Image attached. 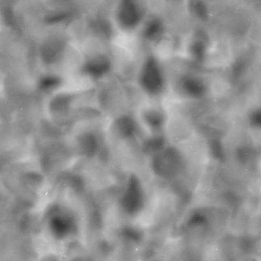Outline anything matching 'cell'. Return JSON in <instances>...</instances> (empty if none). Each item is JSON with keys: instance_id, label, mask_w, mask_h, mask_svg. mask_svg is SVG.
Wrapping results in <instances>:
<instances>
[{"instance_id": "1", "label": "cell", "mask_w": 261, "mask_h": 261, "mask_svg": "<svg viewBox=\"0 0 261 261\" xmlns=\"http://www.w3.org/2000/svg\"><path fill=\"white\" fill-rule=\"evenodd\" d=\"M136 82L145 96L152 99L163 96L168 86L164 65L155 53H149L141 61L137 70Z\"/></svg>"}, {"instance_id": "2", "label": "cell", "mask_w": 261, "mask_h": 261, "mask_svg": "<svg viewBox=\"0 0 261 261\" xmlns=\"http://www.w3.org/2000/svg\"><path fill=\"white\" fill-rule=\"evenodd\" d=\"M115 20L118 29L129 34L140 30L148 16L144 3L136 0H122L115 7Z\"/></svg>"}, {"instance_id": "3", "label": "cell", "mask_w": 261, "mask_h": 261, "mask_svg": "<svg viewBox=\"0 0 261 261\" xmlns=\"http://www.w3.org/2000/svg\"><path fill=\"white\" fill-rule=\"evenodd\" d=\"M176 86L178 93L187 98L198 99L204 94V82L196 74L187 73L182 74L178 79Z\"/></svg>"}, {"instance_id": "4", "label": "cell", "mask_w": 261, "mask_h": 261, "mask_svg": "<svg viewBox=\"0 0 261 261\" xmlns=\"http://www.w3.org/2000/svg\"><path fill=\"white\" fill-rule=\"evenodd\" d=\"M139 32L144 41L150 44H156L166 36L167 26L160 16L149 14Z\"/></svg>"}, {"instance_id": "5", "label": "cell", "mask_w": 261, "mask_h": 261, "mask_svg": "<svg viewBox=\"0 0 261 261\" xmlns=\"http://www.w3.org/2000/svg\"><path fill=\"white\" fill-rule=\"evenodd\" d=\"M186 54L195 63L205 61L208 57L211 47L206 45L200 33L194 32L186 42Z\"/></svg>"}, {"instance_id": "6", "label": "cell", "mask_w": 261, "mask_h": 261, "mask_svg": "<svg viewBox=\"0 0 261 261\" xmlns=\"http://www.w3.org/2000/svg\"><path fill=\"white\" fill-rule=\"evenodd\" d=\"M186 7L190 14L195 19L203 18L204 8L202 3L199 1H190L186 4Z\"/></svg>"}]
</instances>
